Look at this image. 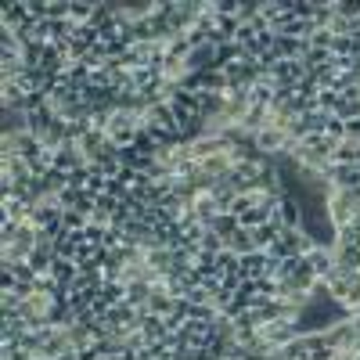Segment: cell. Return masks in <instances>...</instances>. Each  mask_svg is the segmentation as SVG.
Wrapping results in <instances>:
<instances>
[{
  "label": "cell",
  "instance_id": "obj_1",
  "mask_svg": "<svg viewBox=\"0 0 360 360\" xmlns=\"http://www.w3.org/2000/svg\"><path fill=\"white\" fill-rule=\"evenodd\" d=\"M141 123H144V119H137V115H130V112H123V108H115V112L108 115L105 134H108V141H112L115 148H130L134 137H137V130H141Z\"/></svg>",
  "mask_w": 360,
  "mask_h": 360
},
{
  "label": "cell",
  "instance_id": "obj_2",
  "mask_svg": "<svg viewBox=\"0 0 360 360\" xmlns=\"http://www.w3.org/2000/svg\"><path fill=\"white\" fill-rule=\"evenodd\" d=\"M303 79H307L303 62H292V58H281V62H274V69H270V83H274V86H288V90H295Z\"/></svg>",
  "mask_w": 360,
  "mask_h": 360
},
{
  "label": "cell",
  "instance_id": "obj_3",
  "mask_svg": "<svg viewBox=\"0 0 360 360\" xmlns=\"http://www.w3.org/2000/svg\"><path fill=\"white\" fill-rule=\"evenodd\" d=\"M90 159L79 152V144H62L54 152V169H62V173H76V169H86Z\"/></svg>",
  "mask_w": 360,
  "mask_h": 360
},
{
  "label": "cell",
  "instance_id": "obj_4",
  "mask_svg": "<svg viewBox=\"0 0 360 360\" xmlns=\"http://www.w3.org/2000/svg\"><path fill=\"white\" fill-rule=\"evenodd\" d=\"M29 18H33L29 15V0H8V4L0 8V29H11V33L22 29Z\"/></svg>",
  "mask_w": 360,
  "mask_h": 360
},
{
  "label": "cell",
  "instance_id": "obj_5",
  "mask_svg": "<svg viewBox=\"0 0 360 360\" xmlns=\"http://www.w3.org/2000/svg\"><path fill=\"white\" fill-rule=\"evenodd\" d=\"M137 332L144 335V342H148V346H162V342L169 339V324H166V317L144 314V317H141V328H137Z\"/></svg>",
  "mask_w": 360,
  "mask_h": 360
},
{
  "label": "cell",
  "instance_id": "obj_6",
  "mask_svg": "<svg viewBox=\"0 0 360 360\" xmlns=\"http://www.w3.org/2000/svg\"><path fill=\"white\" fill-rule=\"evenodd\" d=\"M144 123H148V127H159V130H166V134H180V127H176V115H173L169 101H159V105L148 108Z\"/></svg>",
  "mask_w": 360,
  "mask_h": 360
},
{
  "label": "cell",
  "instance_id": "obj_7",
  "mask_svg": "<svg viewBox=\"0 0 360 360\" xmlns=\"http://www.w3.org/2000/svg\"><path fill=\"white\" fill-rule=\"evenodd\" d=\"M176 310V299L166 292V285H155L152 288V299H148V307H144V314H155V317H169Z\"/></svg>",
  "mask_w": 360,
  "mask_h": 360
},
{
  "label": "cell",
  "instance_id": "obj_8",
  "mask_svg": "<svg viewBox=\"0 0 360 360\" xmlns=\"http://www.w3.org/2000/svg\"><path fill=\"white\" fill-rule=\"evenodd\" d=\"M242 278H249V281H256V278H266L270 274V256L266 252H249V256H242Z\"/></svg>",
  "mask_w": 360,
  "mask_h": 360
},
{
  "label": "cell",
  "instance_id": "obj_9",
  "mask_svg": "<svg viewBox=\"0 0 360 360\" xmlns=\"http://www.w3.org/2000/svg\"><path fill=\"white\" fill-rule=\"evenodd\" d=\"M51 278L62 285L65 292H72V285H76V278H79V266L72 263V259H54V266H51Z\"/></svg>",
  "mask_w": 360,
  "mask_h": 360
},
{
  "label": "cell",
  "instance_id": "obj_10",
  "mask_svg": "<svg viewBox=\"0 0 360 360\" xmlns=\"http://www.w3.org/2000/svg\"><path fill=\"white\" fill-rule=\"evenodd\" d=\"M278 220H281L285 227H303V205H299L292 195H285V198L278 202Z\"/></svg>",
  "mask_w": 360,
  "mask_h": 360
},
{
  "label": "cell",
  "instance_id": "obj_11",
  "mask_svg": "<svg viewBox=\"0 0 360 360\" xmlns=\"http://www.w3.org/2000/svg\"><path fill=\"white\" fill-rule=\"evenodd\" d=\"M307 259H310L314 274H317L321 281H324V278H328V274H332V270H335V249H321V245H317V249H314V252H310Z\"/></svg>",
  "mask_w": 360,
  "mask_h": 360
},
{
  "label": "cell",
  "instance_id": "obj_12",
  "mask_svg": "<svg viewBox=\"0 0 360 360\" xmlns=\"http://www.w3.org/2000/svg\"><path fill=\"white\" fill-rule=\"evenodd\" d=\"M25 90L18 83H0V108H15V112H25Z\"/></svg>",
  "mask_w": 360,
  "mask_h": 360
},
{
  "label": "cell",
  "instance_id": "obj_13",
  "mask_svg": "<svg viewBox=\"0 0 360 360\" xmlns=\"http://www.w3.org/2000/svg\"><path fill=\"white\" fill-rule=\"evenodd\" d=\"M242 47L238 44H217V58H213V69H220V72H227L234 62H242Z\"/></svg>",
  "mask_w": 360,
  "mask_h": 360
},
{
  "label": "cell",
  "instance_id": "obj_14",
  "mask_svg": "<svg viewBox=\"0 0 360 360\" xmlns=\"http://www.w3.org/2000/svg\"><path fill=\"white\" fill-rule=\"evenodd\" d=\"M249 105L252 108H270V105H274V83L259 79L256 86H249Z\"/></svg>",
  "mask_w": 360,
  "mask_h": 360
},
{
  "label": "cell",
  "instance_id": "obj_15",
  "mask_svg": "<svg viewBox=\"0 0 360 360\" xmlns=\"http://www.w3.org/2000/svg\"><path fill=\"white\" fill-rule=\"evenodd\" d=\"M227 249H231V252H238V256L259 252V249H256V242H252V231H245V227H238V231L227 238Z\"/></svg>",
  "mask_w": 360,
  "mask_h": 360
},
{
  "label": "cell",
  "instance_id": "obj_16",
  "mask_svg": "<svg viewBox=\"0 0 360 360\" xmlns=\"http://www.w3.org/2000/svg\"><path fill=\"white\" fill-rule=\"evenodd\" d=\"M332 162H339V166H356V162H360V144H356V141H339Z\"/></svg>",
  "mask_w": 360,
  "mask_h": 360
},
{
  "label": "cell",
  "instance_id": "obj_17",
  "mask_svg": "<svg viewBox=\"0 0 360 360\" xmlns=\"http://www.w3.org/2000/svg\"><path fill=\"white\" fill-rule=\"evenodd\" d=\"M94 8H98V0H72V8H69V22L86 25L90 18H94Z\"/></svg>",
  "mask_w": 360,
  "mask_h": 360
},
{
  "label": "cell",
  "instance_id": "obj_18",
  "mask_svg": "<svg viewBox=\"0 0 360 360\" xmlns=\"http://www.w3.org/2000/svg\"><path fill=\"white\" fill-rule=\"evenodd\" d=\"M259 202H263L259 191H238V198H234V205H231V217H245L249 209H256Z\"/></svg>",
  "mask_w": 360,
  "mask_h": 360
},
{
  "label": "cell",
  "instance_id": "obj_19",
  "mask_svg": "<svg viewBox=\"0 0 360 360\" xmlns=\"http://www.w3.org/2000/svg\"><path fill=\"white\" fill-rule=\"evenodd\" d=\"M148 299H152V285L148 281H130L127 285V303H134V307H148Z\"/></svg>",
  "mask_w": 360,
  "mask_h": 360
},
{
  "label": "cell",
  "instance_id": "obj_20",
  "mask_svg": "<svg viewBox=\"0 0 360 360\" xmlns=\"http://www.w3.org/2000/svg\"><path fill=\"white\" fill-rule=\"evenodd\" d=\"M98 295L105 299L108 307H115V303H127V285H123V281H105V285L98 288Z\"/></svg>",
  "mask_w": 360,
  "mask_h": 360
},
{
  "label": "cell",
  "instance_id": "obj_21",
  "mask_svg": "<svg viewBox=\"0 0 360 360\" xmlns=\"http://www.w3.org/2000/svg\"><path fill=\"white\" fill-rule=\"evenodd\" d=\"M238 227H242V224H238V217H231V213H220L213 224H209V231H217V234L224 238V242H227V238H231Z\"/></svg>",
  "mask_w": 360,
  "mask_h": 360
},
{
  "label": "cell",
  "instance_id": "obj_22",
  "mask_svg": "<svg viewBox=\"0 0 360 360\" xmlns=\"http://www.w3.org/2000/svg\"><path fill=\"white\" fill-rule=\"evenodd\" d=\"M238 266H242V256L238 252H231V249L217 252V270L220 274H238Z\"/></svg>",
  "mask_w": 360,
  "mask_h": 360
},
{
  "label": "cell",
  "instance_id": "obj_23",
  "mask_svg": "<svg viewBox=\"0 0 360 360\" xmlns=\"http://www.w3.org/2000/svg\"><path fill=\"white\" fill-rule=\"evenodd\" d=\"M62 227L65 231H86L90 227V217L76 213V209H65V213H62Z\"/></svg>",
  "mask_w": 360,
  "mask_h": 360
},
{
  "label": "cell",
  "instance_id": "obj_24",
  "mask_svg": "<svg viewBox=\"0 0 360 360\" xmlns=\"http://www.w3.org/2000/svg\"><path fill=\"white\" fill-rule=\"evenodd\" d=\"M263 15V0H242V8H238V18L242 22H252Z\"/></svg>",
  "mask_w": 360,
  "mask_h": 360
},
{
  "label": "cell",
  "instance_id": "obj_25",
  "mask_svg": "<svg viewBox=\"0 0 360 360\" xmlns=\"http://www.w3.org/2000/svg\"><path fill=\"white\" fill-rule=\"evenodd\" d=\"M0 360H37V353H29L25 346H0Z\"/></svg>",
  "mask_w": 360,
  "mask_h": 360
},
{
  "label": "cell",
  "instance_id": "obj_26",
  "mask_svg": "<svg viewBox=\"0 0 360 360\" xmlns=\"http://www.w3.org/2000/svg\"><path fill=\"white\" fill-rule=\"evenodd\" d=\"M324 134L332 137V141H346V123L339 115H328V123H324Z\"/></svg>",
  "mask_w": 360,
  "mask_h": 360
},
{
  "label": "cell",
  "instance_id": "obj_27",
  "mask_svg": "<svg viewBox=\"0 0 360 360\" xmlns=\"http://www.w3.org/2000/svg\"><path fill=\"white\" fill-rule=\"evenodd\" d=\"M307 44L317 47V51H332V29H314V37Z\"/></svg>",
  "mask_w": 360,
  "mask_h": 360
},
{
  "label": "cell",
  "instance_id": "obj_28",
  "mask_svg": "<svg viewBox=\"0 0 360 360\" xmlns=\"http://www.w3.org/2000/svg\"><path fill=\"white\" fill-rule=\"evenodd\" d=\"M349 44H353V62H356V58H360V29L349 37Z\"/></svg>",
  "mask_w": 360,
  "mask_h": 360
}]
</instances>
